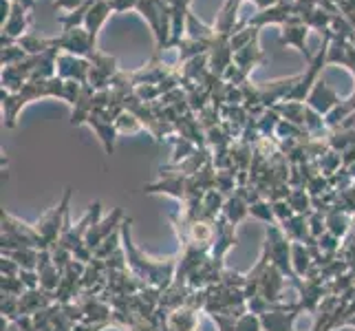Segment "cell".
<instances>
[{
    "label": "cell",
    "instance_id": "obj_4",
    "mask_svg": "<svg viewBox=\"0 0 355 331\" xmlns=\"http://www.w3.org/2000/svg\"><path fill=\"white\" fill-rule=\"evenodd\" d=\"M0 245H3V252L20 250V248L49 250L42 237L38 235V230H35V226L24 223V221L16 219L9 212H3V237H0Z\"/></svg>",
    "mask_w": 355,
    "mask_h": 331
},
{
    "label": "cell",
    "instance_id": "obj_9",
    "mask_svg": "<svg viewBox=\"0 0 355 331\" xmlns=\"http://www.w3.org/2000/svg\"><path fill=\"white\" fill-rule=\"evenodd\" d=\"M126 221V214H124V210L121 207H115V210L108 214V217H104V219H100V221H95V223L89 228V232H87V239H84V245L87 248H91L93 250V254H95V250L100 248V245L113 235V232H117V230H121V223Z\"/></svg>",
    "mask_w": 355,
    "mask_h": 331
},
{
    "label": "cell",
    "instance_id": "obj_14",
    "mask_svg": "<svg viewBox=\"0 0 355 331\" xmlns=\"http://www.w3.org/2000/svg\"><path fill=\"white\" fill-rule=\"evenodd\" d=\"M300 312H304L300 303H287L285 307L263 314L261 316L263 331H293V323H296Z\"/></svg>",
    "mask_w": 355,
    "mask_h": 331
},
{
    "label": "cell",
    "instance_id": "obj_13",
    "mask_svg": "<svg viewBox=\"0 0 355 331\" xmlns=\"http://www.w3.org/2000/svg\"><path fill=\"white\" fill-rule=\"evenodd\" d=\"M58 78L73 80V82H80V84H89L91 60L60 51V56H58Z\"/></svg>",
    "mask_w": 355,
    "mask_h": 331
},
{
    "label": "cell",
    "instance_id": "obj_30",
    "mask_svg": "<svg viewBox=\"0 0 355 331\" xmlns=\"http://www.w3.org/2000/svg\"><path fill=\"white\" fill-rule=\"evenodd\" d=\"M287 203L293 207V212H296V214H309L313 210L311 194L307 192V188H291Z\"/></svg>",
    "mask_w": 355,
    "mask_h": 331
},
{
    "label": "cell",
    "instance_id": "obj_20",
    "mask_svg": "<svg viewBox=\"0 0 355 331\" xmlns=\"http://www.w3.org/2000/svg\"><path fill=\"white\" fill-rule=\"evenodd\" d=\"M250 214V201H248V186H239L234 194H230L223 205V217L232 226H239L241 221Z\"/></svg>",
    "mask_w": 355,
    "mask_h": 331
},
{
    "label": "cell",
    "instance_id": "obj_44",
    "mask_svg": "<svg viewBox=\"0 0 355 331\" xmlns=\"http://www.w3.org/2000/svg\"><path fill=\"white\" fill-rule=\"evenodd\" d=\"M18 278L22 280L27 289H38L40 287V276H38V272H35V269H22Z\"/></svg>",
    "mask_w": 355,
    "mask_h": 331
},
{
    "label": "cell",
    "instance_id": "obj_48",
    "mask_svg": "<svg viewBox=\"0 0 355 331\" xmlns=\"http://www.w3.org/2000/svg\"><path fill=\"white\" fill-rule=\"evenodd\" d=\"M87 0H55V9H64V11H76V9H80Z\"/></svg>",
    "mask_w": 355,
    "mask_h": 331
},
{
    "label": "cell",
    "instance_id": "obj_10",
    "mask_svg": "<svg viewBox=\"0 0 355 331\" xmlns=\"http://www.w3.org/2000/svg\"><path fill=\"white\" fill-rule=\"evenodd\" d=\"M239 243L236 239V226H232L230 221L221 214L216 221H214V241H212V250H210V259L218 265L223 267V259L225 254L234 248Z\"/></svg>",
    "mask_w": 355,
    "mask_h": 331
},
{
    "label": "cell",
    "instance_id": "obj_52",
    "mask_svg": "<svg viewBox=\"0 0 355 331\" xmlns=\"http://www.w3.org/2000/svg\"><path fill=\"white\" fill-rule=\"evenodd\" d=\"M11 3H18V5H22V7H27L29 11L35 7V0H11Z\"/></svg>",
    "mask_w": 355,
    "mask_h": 331
},
{
    "label": "cell",
    "instance_id": "obj_1",
    "mask_svg": "<svg viewBox=\"0 0 355 331\" xmlns=\"http://www.w3.org/2000/svg\"><path fill=\"white\" fill-rule=\"evenodd\" d=\"M130 226L132 219L126 217V221L121 223V248L126 254V263L130 272L141 278L148 287L157 289H168L175 283V274H177V265H179V256H166V259H153V256L144 254L137 245L132 243L130 237Z\"/></svg>",
    "mask_w": 355,
    "mask_h": 331
},
{
    "label": "cell",
    "instance_id": "obj_2",
    "mask_svg": "<svg viewBox=\"0 0 355 331\" xmlns=\"http://www.w3.org/2000/svg\"><path fill=\"white\" fill-rule=\"evenodd\" d=\"M38 97H60L64 100V80L62 78H49V80H29L18 93L0 91V102H3V113H5V126L14 128L16 119L22 106L29 102L38 100Z\"/></svg>",
    "mask_w": 355,
    "mask_h": 331
},
{
    "label": "cell",
    "instance_id": "obj_32",
    "mask_svg": "<svg viewBox=\"0 0 355 331\" xmlns=\"http://www.w3.org/2000/svg\"><path fill=\"white\" fill-rule=\"evenodd\" d=\"M261 35V29H256V27H250V24H245V27H241L236 33H232L230 35V44L232 49H234V53L241 51L243 46H248L252 40H256Z\"/></svg>",
    "mask_w": 355,
    "mask_h": 331
},
{
    "label": "cell",
    "instance_id": "obj_45",
    "mask_svg": "<svg viewBox=\"0 0 355 331\" xmlns=\"http://www.w3.org/2000/svg\"><path fill=\"white\" fill-rule=\"evenodd\" d=\"M20 272H22V267L14 259L3 256V261H0V274L3 276H20Z\"/></svg>",
    "mask_w": 355,
    "mask_h": 331
},
{
    "label": "cell",
    "instance_id": "obj_7",
    "mask_svg": "<svg viewBox=\"0 0 355 331\" xmlns=\"http://www.w3.org/2000/svg\"><path fill=\"white\" fill-rule=\"evenodd\" d=\"M100 214H102V203L100 201H93L89 205V210L84 212V217L78 221L76 226L69 223V214L64 219V228H62V237H60L58 245H62V248L76 252L80 245L84 243V239H87V232L89 228L95 223V221H100Z\"/></svg>",
    "mask_w": 355,
    "mask_h": 331
},
{
    "label": "cell",
    "instance_id": "obj_15",
    "mask_svg": "<svg viewBox=\"0 0 355 331\" xmlns=\"http://www.w3.org/2000/svg\"><path fill=\"white\" fill-rule=\"evenodd\" d=\"M285 287H287V278L280 272L276 265L269 263V267L265 269V274L261 278L259 285V296H263L269 303H287L285 300Z\"/></svg>",
    "mask_w": 355,
    "mask_h": 331
},
{
    "label": "cell",
    "instance_id": "obj_31",
    "mask_svg": "<svg viewBox=\"0 0 355 331\" xmlns=\"http://www.w3.org/2000/svg\"><path fill=\"white\" fill-rule=\"evenodd\" d=\"M331 20H334V14H329V11H324L322 7H315L309 11V14L302 16V22L307 24L309 29H318L320 33L331 27Z\"/></svg>",
    "mask_w": 355,
    "mask_h": 331
},
{
    "label": "cell",
    "instance_id": "obj_34",
    "mask_svg": "<svg viewBox=\"0 0 355 331\" xmlns=\"http://www.w3.org/2000/svg\"><path fill=\"white\" fill-rule=\"evenodd\" d=\"M280 117L274 108H267L265 113L256 119V124H259V130H261V135L263 137H276V128H278V124H280Z\"/></svg>",
    "mask_w": 355,
    "mask_h": 331
},
{
    "label": "cell",
    "instance_id": "obj_27",
    "mask_svg": "<svg viewBox=\"0 0 355 331\" xmlns=\"http://www.w3.org/2000/svg\"><path fill=\"white\" fill-rule=\"evenodd\" d=\"M324 219H327V230L331 232V235H336L338 239L345 237L347 232L351 230V226H353L351 223V214L342 205H338V203L324 214Z\"/></svg>",
    "mask_w": 355,
    "mask_h": 331
},
{
    "label": "cell",
    "instance_id": "obj_35",
    "mask_svg": "<svg viewBox=\"0 0 355 331\" xmlns=\"http://www.w3.org/2000/svg\"><path fill=\"white\" fill-rule=\"evenodd\" d=\"M315 162H318V166H320V173L324 177H331V175H336L338 170L342 168V153L331 148L329 153H324L320 159H315Z\"/></svg>",
    "mask_w": 355,
    "mask_h": 331
},
{
    "label": "cell",
    "instance_id": "obj_18",
    "mask_svg": "<svg viewBox=\"0 0 355 331\" xmlns=\"http://www.w3.org/2000/svg\"><path fill=\"white\" fill-rule=\"evenodd\" d=\"M31 14L27 7H22L18 3H11V11H9V18L3 22V33L9 35V38H22L24 33H29L31 27Z\"/></svg>",
    "mask_w": 355,
    "mask_h": 331
},
{
    "label": "cell",
    "instance_id": "obj_28",
    "mask_svg": "<svg viewBox=\"0 0 355 331\" xmlns=\"http://www.w3.org/2000/svg\"><path fill=\"white\" fill-rule=\"evenodd\" d=\"M3 256H9L14 259L22 269H38V261H40V250L35 248H20V250H5Z\"/></svg>",
    "mask_w": 355,
    "mask_h": 331
},
{
    "label": "cell",
    "instance_id": "obj_42",
    "mask_svg": "<svg viewBox=\"0 0 355 331\" xmlns=\"http://www.w3.org/2000/svg\"><path fill=\"white\" fill-rule=\"evenodd\" d=\"M307 221H309V230H311V237H313V239H320V237L324 235V232H327V219H324L322 212L311 210V212L307 214Z\"/></svg>",
    "mask_w": 355,
    "mask_h": 331
},
{
    "label": "cell",
    "instance_id": "obj_40",
    "mask_svg": "<svg viewBox=\"0 0 355 331\" xmlns=\"http://www.w3.org/2000/svg\"><path fill=\"white\" fill-rule=\"evenodd\" d=\"M340 239L336 237V235H331V232H324V235L320 237V239H318V248H320L322 250V254L324 256H329V259H334V256H336V252L340 250Z\"/></svg>",
    "mask_w": 355,
    "mask_h": 331
},
{
    "label": "cell",
    "instance_id": "obj_12",
    "mask_svg": "<svg viewBox=\"0 0 355 331\" xmlns=\"http://www.w3.org/2000/svg\"><path fill=\"white\" fill-rule=\"evenodd\" d=\"M307 33H309V27L302 22L300 16H296V18H291L289 22H285L283 27H280V38L278 40H280V44L296 46L298 51L304 56V60H307V65H309L315 56L309 51V46H307Z\"/></svg>",
    "mask_w": 355,
    "mask_h": 331
},
{
    "label": "cell",
    "instance_id": "obj_53",
    "mask_svg": "<svg viewBox=\"0 0 355 331\" xmlns=\"http://www.w3.org/2000/svg\"><path fill=\"white\" fill-rule=\"evenodd\" d=\"M280 3H296V0H280Z\"/></svg>",
    "mask_w": 355,
    "mask_h": 331
},
{
    "label": "cell",
    "instance_id": "obj_37",
    "mask_svg": "<svg viewBox=\"0 0 355 331\" xmlns=\"http://www.w3.org/2000/svg\"><path fill=\"white\" fill-rule=\"evenodd\" d=\"M121 248V230H117V232H113L111 237H108L100 248L95 250V259H100V261H106L108 256H113L117 250Z\"/></svg>",
    "mask_w": 355,
    "mask_h": 331
},
{
    "label": "cell",
    "instance_id": "obj_33",
    "mask_svg": "<svg viewBox=\"0 0 355 331\" xmlns=\"http://www.w3.org/2000/svg\"><path fill=\"white\" fill-rule=\"evenodd\" d=\"M250 214L254 219H259V221H265V223H269V226L278 223L276 214H274V205L269 199H259V201L250 203Z\"/></svg>",
    "mask_w": 355,
    "mask_h": 331
},
{
    "label": "cell",
    "instance_id": "obj_49",
    "mask_svg": "<svg viewBox=\"0 0 355 331\" xmlns=\"http://www.w3.org/2000/svg\"><path fill=\"white\" fill-rule=\"evenodd\" d=\"M14 323L20 327V331H38V327H35V323H33V316H20Z\"/></svg>",
    "mask_w": 355,
    "mask_h": 331
},
{
    "label": "cell",
    "instance_id": "obj_23",
    "mask_svg": "<svg viewBox=\"0 0 355 331\" xmlns=\"http://www.w3.org/2000/svg\"><path fill=\"white\" fill-rule=\"evenodd\" d=\"M280 228L285 230V235L291 243H304V245H313L318 239L311 237V230H309V221L307 214H293L289 221L280 223Z\"/></svg>",
    "mask_w": 355,
    "mask_h": 331
},
{
    "label": "cell",
    "instance_id": "obj_46",
    "mask_svg": "<svg viewBox=\"0 0 355 331\" xmlns=\"http://www.w3.org/2000/svg\"><path fill=\"white\" fill-rule=\"evenodd\" d=\"M137 3L139 0H108L113 14H124V11H128V9H137Z\"/></svg>",
    "mask_w": 355,
    "mask_h": 331
},
{
    "label": "cell",
    "instance_id": "obj_41",
    "mask_svg": "<svg viewBox=\"0 0 355 331\" xmlns=\"http://www.w3.org/2000/svg\"><path fill=\"white\" fill-rule=\"evenodd\" d=\"M0 287H3V294H9V296H22L27 291V287H24V283L18 276H3Z\"/></svg>",
    "mask_w": 355,
    "mask_h": 331
},
{
    "label": "cell",
    "instance_id": "obj_36",
    "mask_svg": "<svg viewBox=\"0 0 355 331\" xmlns=\"http://www.w3.org/2000/svg\"><path fill=\"white\" fill-rule=\"evenodd\" d=\"M27 51L16 42L11 46H3V51H0V62H3V67H16L20 65L22 60H27Z\"/></svg>",
    "mask_w": 355,
    "mask_h": 331
},
{
    "label": "cell",
    "instance_id": "obj_11",
    "mask_svg": "<svg viewBox=\"0 0 355 331\" xmlns=\"http://www.w3.org/2000/svg\"><path fill=\"white\" fill-rule=\"evenodd\" d=\"M89 60H91V78H89V84H93L95 91L108 89V87H111L113 78L119 73L117 60L113 56H108V53H102V51H95Z\"/></svg>",
    "mask_w": 355,
    "mask_h": 331
},
{
    "label": "cell",
    "instance_id": "obj_29",
    "mask_svg": "<svg viewBox=\"0 0 355 331\" xmlns=\"http://www.w3.org/2000/svg\"><path fill=\"white\" fill-rule=\"evenodd\" d=\"M18 44L29 56H40L51 49V38H42V35H38L35 31H29V33H24L22 38H18Z\"/></svg>",
    "mask_w": 355,
    "mask_h": 331
},
{
    "label": "cell",
    "instance_id": "obj_50",
    "mask_svg": "<svg viewBox=\"0 0 355 331\" xmlns=\"http://www.w3.org/2000/svg\"><path fill=\"white\" fill-rule=\"evenodd\" d=\"M256 3V7H259L261 11H265V9H269V7H276L280 0H254Z\"/></svg>",
    "mask_w": 355,
    "mask_h": 331
},
{
    "label": "cell",
    "instance_id": "obj_38",
    "mask_svg": "<svg viewBox=\"0 0 355 331\" xmlns=\"http://www.w3.org/2000/svg\"><path fill=\"white\" fill-rule=\"evenodd\" d=\"M173 162L170 164H179V162H183V159H188L194 151H197V146H194L190 139H186V137H175L173 139Z\"/></svg>",
    "mask_w": 355,
    "mask_h": 331
},
{
    "label": "cell",
    "instance_id": "obj_51",
    "mask_svg": "<svg viewBox=\"0 0 355 331\" xmlns=\"http://www.w3.org/2000/svg\"><path fill=\"white\" fill-rule=\"evenodd\" d=\"M3 331H20V327L14 321H7V318H3Z\"/></svg>",
    "mask_w": 355,
    "mask_h": 331
},
{
    "label": "cell",
    "instance_id": "obj_6",
    "mask_svg": "<svg viewBox=\"0 0 355 331\" xmlns=\"http://www.w3.org/2000/svg\"><path fill=\"white\" fill-rule=\"evenodd\" d=\"M51 49L89 60L97 51V44L91 40V33L87 31V27H76V29H64L60 35L51 38Z\"/></svg>",
    "mask_w": 355,
    "mask_h": 331
},
{
    "label": "cell",
    "instance_id": "obj_39",
    "mask_svg": "<svg viewBox=\"0 0 355 331\" xmlns=\"http://www.w3.org/2000/svg\"><path fill=\"white\" fill-rule=\"evenodd\" d=\"M115 126H117V133H135V130H139L144 128L141 126V121L135 117L130 110H124L117 119H115Z\"/></svg>",
    "mask_w": 355,
    "mask_h": 331
},
{
    "label": "cell",
    "instance_id": "obj_43",
    "mask_svg": "<svg viewBox=\"0 0 355 331\" xmlns=\"http://www.w3.org/2000/svg\"><path fill=\"white\" fill-rule=\"evenodd\" d=\"M272 205H274V214H276V221L278 223H285V221H289L293 214V207L287 203V199H280V201H272Z\"/></svg>",
    "mask_w": 355,
    "mask_h": 331
},
{
    "label": "cell",
    "instance_id": "obj_16",
    "mask_svg": "<svg viewBox=\"0 0 355 331\" xmlns=\"http://www.w3.org/2000/svg\"><path fill=\"white\" fill-rule=\"evenodd\" d=\"M296 5L293 3H278L276 7H269L265 11H259L256 16H252L248 20L250 27H256V29H263L265 24H280L283 27L285 22H289L291 18H296Z\"/></svg>",
    "mask_w": 355,
    "mask_h": 331
},
{
    "label": "cell",
    "instance_id": "obj_3",
    "mask_svg": "<svg viewBox=\"0 0 355 331\" xmlns=\"http://www.w3.org/2000/svg\"><path fill=\"white\" fill-rule=\"evenodd\" d=\"M263 250L267 252L269 261L272 265H276L280 272L287 276L289 283L293 285H302L298 274L293 272V263H291V241L287 239L285 230L280 228V223H274V226H267V235H265V245Z\"/></svg>",
    "mask_w": 355,
    "mask_h": 331
},
{
    "label": "cell",
    "instance_id": "obj_24",
    "mask_svg": "<svg viewBox=\"0 0 355 331\" xmlns=\"http://www.w3.org/2000/svg\"><path fill=\"white\" fill-rule=\"evenodd\" d=\"M113 14L111 5H108V0H97V3L91 7V11L87 14V20H84V27L91 33V40L97 44V38H100V31L104 27V22L108 20V16Z\"/></svg>",
    "mask_w": 355,
    "mask_h": 331
},
{
    "label": "cell",
    "instance_id": "obj_5",
    "mask_svg": "<svg viewBox=\"0 0 355 331\" xmlns=\"http://www.w3.org/2000/svg\"><path fill=\"white\" fill-rule=\"evenodd\" d=\"M71 194L73 190L67 188L64 194H62V199H60L58 205H53L51 210H46L38 223H33L35 230H38V235L42 237L44 245L49 250L53 248V245H58L60 237H62V228H64V219L69 214V203H71Z\"/></svg>",
    "mask_w": 355,
    "mask_h": 331
},
{
    "label": "cell",
    "instance_id": "obj_19",
    "mask_svg": "<svg viewBox=\"0 0 355 331\" xmlns=\"http://www.w3.org/2000/svg\"><path fill=\"white\" fill-rule=\"evenodd\" d=\"M55 305V294L53 291H46L42 287L38 289H27L20 296V314L22 316H33L46 307Z\"/></svg>",
    "mask_w": 355,
    "mask_h": 331
},
{
    "label": "cell",
    "instance_id": "obj_17",
    "mask_svg": "<svg viewBox=\"0 0 355 331\" xmlns=\"http://www.w3.org/2000/svg\"><path fill=\"white\" fill-rule=\"evenodd\" d=\"M342 102V97L329 87V84L320 78L315 84H313V89H311V93H309V97H307V104L313 108V110H318L320 115H329L331 110L338 106Z\"/></svg>",
    "mask_w": 355,
    "mask_h": 331
},
{
    "label": "cell",
    "instance_id": "obj_22",
    "mask_svg": "<svg viewBox=\"0 0 355 331\" xmlns=\"http://www.w3.org/2000/svg\"><path fill=\"white\" fill-rule=\"evenodd\" d=\"M38 276H40V287L46 291H55L62 280V272L55 267L51 259V250H40V261H38Z\"/></svg>",
    "mask_w": 355,
    "mask_h": 331
},
{
    "label": "cell",
    "instance_id": "obj_21",
    "mask_svg": "<svg viewBox=\"0 0 355 331\" xmlns=\"http://www.w3.org/2000/svg\"><path fill=\"white\" fill-rule=\"evenodd\" d=\"M265 62V53L261 51V46H259V38L256 40H252L248 46H243L241 51H236L234 53V65L245 78H250V73L259 67V65H263Z\"/></svg>",
    "mask_w": 355,
    "mask_h": 331
},
{
    "label": "cell",
    "instance_id": "obj_26",
    "mask_svg": "<svg viewBox=\"0 0 355 331\" xmlns=\"http://www.w3.org/2000/svg\"><path fill=\"white\" fill-rule=\"evenodd\" d=\"M243 0H225V5L218 11V16L214 20V31L218 35H232L236 33L239 27H236V11L241 7Z\"/></svg>",
    "mask_w": 355,
    "mask_h": 331
},
{
    "label": "cell",
    "instance_id": "obj_47",
    "mask_svg": "<svg viewBox=\"0 0 355 331\" xmlns=\"http://www.w3.org/2000/svg\"><path fill=\"white\" fill-rule=\"evenodd\" d=\"M106 327H115L113 323H89V321H82L73 327V331H102Z\"/></svg>",
    "mask_w": 355,
    "mask_h": 331
},
{
    "label": "cell",
    "instance_id": "obj_25",
    "mask_svg": "<svg viewBox=\"0 0 355 331\" xmlns=\"http://www.w3.org/2000/svg\"><path fill=\"white\" fill-rule=\"evenodd\" d=\"M93 84H82V91L76 106H73V115H71V126H82L89 121V115L93 113V97H95Z\"/></svg>",
    "mask_w": 355,
    "mask_h": 331
},
{
    "label": "cell",
    "instance_id": "obj_8",
    "mask_svg": "<svg viewBox=\"0 0 355 331\" xmlns=\"http://www.w3.org/2000/svg\"><path fill=\"white\" fill-rule=\"evenodd\" d=\"M144 192L146 194H170V197L179 199L181 203L186 201L188 197H197V194H203V192H197L192 186V177H183V175H173V173H164L162 179H157L148 186H144Z\"/></svg>",
    "mask_w": 355,
    "mask_h": 331
}]
</instances>
